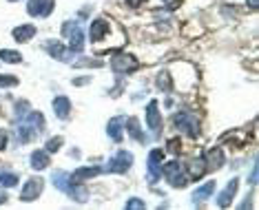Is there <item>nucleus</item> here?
<instances>
[{
    "label": "nucleus",
    "instance_id": "obj_19",
    "mask_svg": "<svg viewBox=\"0 0 259 210\" xmlns=\"http://www.w3.org/2000/svg\"><path fill=\"white\" fill-rule=\"evenodd\" d=\"M47 51H49V54L54 56L56 60H60V62H67V60H69V54H71V51L64 49L60 42H51V44H47Z\"/></svg>",
    "mask_w": 259,
    "mask_h": 210
},
{
    "label": "nucleus",
    "instance_id": "obj_14",
    "mask_svg": "<svg viewBox=\"0 0 259 210\" xmlns=\"http://www.w3.org/2000/svg\"><path fill=\"white\" fill-rule=\"evenodd\" d=\"M237 186H239V179H231V184H228L226 188L220 192V197H217V206L226 208L228 203H231V199L235 197V192H237Z\"/></svg>",
    "mask_w": 259,
    "mask_h": 210
},
{
    "label": "nucleus",
    "instance_id": "obj_29",
    "mask_svg": "<svg viewBox=\"0 0 259 210\" xmlns=\"http://www.w3.org/2000/svg\"><path fill=\"white\" fill-rule=\"evenodd\" d=\"M75 67H102V62L100 60H78Z\"/></svg>",
    "mask_w": 259,
    "mask_h": 210
},
{
    "label": "nucleus",
    "instance_id": "obj_36",
    "mask_svg": "<svg viewBox=\"0 0 259 210\" xmlns=\"http://www.w3.org/2000/svg\"><path fill=\"white\" fill-rule=\"evenodd\" d=\"M11 3H16V0H11Z\"/></svg>",
    "mask_w": 259,
    "mask_h": 210
},
{
    "label": "nucleus",
    "instance_id": "obj_35",
    "mask_svg": "<svg viewBox=\"0 0 259 210\" xmlns=\"http://www.w3.org/2000/svg\"><path fill=\"white\" fill-rule=\"evenodd\" d=\"M5 199H7V195H5V192L0 190V203H5Z\"/></svg>",
    "mask_w": 259,
    "mask_h": 210
},
{
    "label": "nucleus",
    "instance_id": "obj_20",
    "mask_svg": "<svg viewBox=\"0 0 259 210\" xmlns=\"http://www.w3.org/2000/svg\"><path fill=\"white\" fill-rule=\"evenodd\" d=\"M31 166L36 168V171H42V168L49 166V155L45 153V150H33L31 153Z\"/></svg>",
    "mask_w": 259,
    "mask_h": 210
},
{
    "label": "nucleus",
    "instance_id": "obj_10",
    "mask_svg": "<svg viewBox=\"0 0 259 210\" xmlns=\"http://www.w3.org/2000/svg\"><path fill=\"white\" fill-rule=\"evenodd\" d=\"M146 124H149L151 131H160L162 128V118H160V104L155 100L149 102V107H146Z\"/></svg>",
    "mask_w": 259,
    "mask_h": 210
},
{
    "label": "nucleus",
    "instance_id": "obj_16",
    "mask_svg": "<svg viewBox=\"0 0 259 210\" xmlns=\"http://www.w3.org/2000/svg\"><path fill=\"white\" fill-rule=\"evenodd\" d=\"M122 126H124V118H113L107 124V133L113 142H122Z\"/></svg>",
    "mask_w": 259,
    "mask_h": 210
},
{
    "label": "nucleus",
    "instance_id": "obj_9",
    "mask_svg": "<svg viewBox=\"0 0 259 210\" xmlns=\"http://www.w3.org/2000/svg\"><path fill=\"white\" fill-rule=\"evenodd\" d=\"M42 179L40 177H31L29 182L25 184V188H22L20 192V199L22 201H33L36 197H40V192H42Z\"/></svg>",
    "mask_w": 259,
    "mask_h": 210
},
{
    "label": "nucleus",
    "instance_id": "obj_28",
    "mask_svg": "<svg viewBox=\"0 0 259 210\" xmlns=\"http://www.w3.org/2000/svg\"><path fill=\"white\" fill-rule=\"evenodd\" d=\"M135 208H144V201L138 199V197H133L131 201H126V210H135Z\"/></svg>",
    "mask_w": 259,
    "mask_h": 210
},
{
    "label": "nucleus",
    "instance_id": "obj_12",
    "mask_svg": "<svg viewBox=\"0 0 259 210\" xmlns=\"http://www.w3.org/2000/svg\"><path fill=\"white\" fill-rule=\"evenodd\" d=\"M102 173V168H98V166H82V168H78L75 173H71L69 177H71V182H75V184H82V182H87V179H91V177H96V175H100Z\"/></svg>",
    "mask_w": 259,
    "mask_h": 210
},
{
    "label": "nucleus",
    "instance_id": "obj_17",
    "mask_svg": "<svg viewBox=\"0 0 259 210\" xmlns=\"http://www.w3.org/2000/svg\"><path fill=\"white\" fill-rule=\"evenodd\" d=\"M33 36H36V27L33 25H20L14 29V38L18 40V42H29Z\"/></svg>",
    "mask_w": 259,
    "mask_h": 210
},
{
    "label": "nucleus",
    "instance_id": "obj_31",
    "mask_svg": "<svg viewBox=\"0 0 259 210\" xmlns=\"http://www.w3.org/2000/svg\"><path fill=\"white\" fill-rule=\"evenodd\" d=\"M5 146H7V135H5V133L0 131V150H3Z\"/></svg>",
    "mask_w": 259,
    "mask_h": 210
},
{
    "label": "nucleus",
    "instance_id": "obj_32",
    "mask_svg": "<svg viewBox=\"0 0 259 210\" xmlns=\"http://www.w3.org/2000/svg\"><path fill=\"white\" fill-rule=\"evenodd\" d=\"M250 184H257V164L252 166V175H250Z\"/></svg>",
    "mask_w": 259,
    "mask_h": 210
},
{
    "label": "nucleus",
    "instance_id": "obj_7",
    "mask_svg": "<svg viewBox=\"0 0 259 210\" xmlns=\"http://www.w3.org/2000/svg\"><path fill=\"white\" fill-rule=\"evenodd\" d=\"M111 67H113V71H117V73H128V71H135V69L140 67V62L135 60L133 56L120 54L111 60Z\"/></svg>",
    "mask_w": 259,
    "mask_h": 210
},
{
    "label": "nucleus",
    "instance_id": "obj_27",
    "mask_svg": "<svg viewBox=\"0 0 259 210\" xmlns=\"http://www.w3.org/2000/svg\"><path fill=\"white\" fill-rule=\"evenodd\" d=\"M60 144H62V137H51L49 142H47V150H49V153H56V150L60 148Z\"/></svg>",
    "mask_w": 259,
    "mask_h": 210
},
{
    "label": "nucleus",
    "instance_id": "obj_23",
    "mask_svg": "<svg viewBox=\"0 0 259 210\" xmlns=\"http://www.w3.org/2000/svg\"><path fill=\"white\" fill-rule=\"evenodd\" d=\"M0 60L3 62H9V64H16L22 60V56L18 51H11V49H0Z\"/></svg>",
    "mask_w": 259,
    "mask_h": 210
},
{
    "label": "nucleus",
    "instance_id": "obj_6",
    "mask_svg": "<svg viewBox=\"0 0 259 210\" xmlns=\"http://www.w3.org/2000/svg\"><path fill=\"white\" fill-rule=\"evenodd\" d=\"M111 25H113V20H109V18H96L91 22V29H89V38H91V42H100V40H104L107 38V33H109V29Z\"/></svg>",
    "mask_w": 259,
    "mask_h": 210
},
{
    "label": "nucleus",
    "instance_id": "obj_4",
    "mask_svg": "<svg viewBox=\"0 0 259 210\" xmlns=\"http://www.w3.org/2000/svg\"><path fill=\"white\" fill-rule=\"evenodd\" d=\"M162 173L166 175V182L170 186H175V188H184L186 182H188V175L180 162H168V164L162 168Z\"/></svg>",
    "mask_w": 259,
    "mask_h": 210
},
{
    "label": "nucleus",
    "instance_id": "obj_18",
    "mask_svg": "<svg viewBox=\"0 0 259 210\" xmlns=\"http://www.w3.org/2000/svg\"><path fill=\"white\" fill-rule=\"evenodd\" d=\"M215 182H206L204 186H199V188H195V192H193V201H206L210 195H213V190H215Z\"/></svg>",
    "mask_w": 259,
    "mask_h": 210
},
{
    "label": "nucleus",
    "instance_id": "obj_25",
    "mask_svg": "<svg viewBox=\"0 0 259 210\" xmlns=\"http://www.w3.org/2000/svg\"><path fill=\"white\" fill-rule=\"evenodd\" d=\"M155 84H157V89H162V91H170V75L166 71H162L160 75H157Z\"/></svg>",
    "mask_w": 259,
    "mask_h": 210
},
{
    "label": "nucleus",
    "instance_id": "obj_1",
    "mask_svg": "<svg viewBox=\"0 0 259 210\" xmlns=\"http://www.w3.org/2000/svg\"><path fill=\"white\" fill-rule=\"evenodd\" d=\"M54 186L58 190H62L67 197H71V199L75 201H87V197H89V192H87V188H82L80 184L71 182V177H69L67 173L58 171L54 173Z\"/></svg>",
    "mask_w": 259,
    "mask_h": 210
},
{
    "label": "nucleus",
    "instance_id": "obj_11",
    "mask_svg": "<svg viewBox=\"0 0 259 210\" xmlns=\"http://www.w3.org/2000/svg\"><path fill=\"white\" fill-rule=\"evenodd\" d=\"M162 160H164V153H162L160 148L151 150V155H149V179H151V184H153V179L160 177V173H162Z\"/></svg>",
    "mask_w": 259,
    "mask_h": 210
},
{
    "label": "nucleus",
    "instance_id": "obj_33",
    "mask_svg": "<svg viewBox=\"0 0 259 210\" xmlns=\"http://www.w3.org/2000/svg\"><path fill=\"white\" fill-rule=\"evenodd\" d=\"M126 3H128V5H131V7H140V5H142V3H144V0H126Z\"/></svg>",
    "mask_w": 259,
    "mask_h": 210
},
{
    "label": "nucleus",
    "instance_id": "obj_3",
    "mask_svg": "<svg viewBox=\"0 0 259 210\" xmlns=\"http://www.w3.org/2000/svg\"><path fill=\"white\" fill-rule=\"evenodd\" d=\"M173 124L180 128L182 133H186L188 137H197L199 133V122L195 118V113H191V111H182L173 118Z\"/></svg>",
    "mask_w": 259,
    "mask_h": 210
},
{
    "label": "nucleus",
    "instance_id": "obj_15",
    "mask_svg": "<svg viewBox=\"0 0 259 210\" xmlns=\"http://www.w3.org/2000/svg\"><path fill=\"white\" fill-rule=\"evenodd\" d=\"M54 111H56V115L60 120H67L69 113H71V102H69V97L58 95L56 100H54Z\"/></svg>",
    "mask_w": 259,
    "mask_h": 210
},
{
    "label": "nucleus",
    "instance_id": "obj_30",
    "mask_svg": "<svg viewBox=\"0 0 259 210\" xmlns=\"http://www.w3.org/2000/svg\"><path fill=\"white\" fill-rule=\"evenodd\" d=\"M168 150H170V153H178V150H180V139H170V142H168Z\"/></svg>",
    "mask_w": 259,
    "mask_h": 210
},
{
    "label": "nucleus",
    "instance_id": "obj_26",
    "mask_svg": "<svg viewBox=\"0 0 259 210\" xmlns=\"http://www.w3.org/2000/svg\"><path fill=\"white\" fill-rule=\"evenodd\" d=\"M16 84H18V78H16V75L0 73V86H16Z\"/></svg>",
    "mask_w": 259,
    "mask_h": 210
},
{
    "label": "nucleus",
    "instance_id": "obj_2",
    "mask_svg": "<svg viewBox=\"0 0 259 210\" xmlns=\"http://www.w3.org/2000/svg\"><path fill=\"white\" fill-rule=\"evenodd\" d=\"M62 33L67 38L69 51H82V46H84V33H82L80 22H64Z\"/></svg>",
    "mask_w": 259,
    "mask_h": 210
},
{
    "label": "nucleus",
    "instance_id": "obj_34",
    "mask_svg": "<svg viewBox=\"0 0 259 210\" xmlns=\"http://www.w3.org/2000/svg\"><path fill=\"white\" fill-rule=\"evenodd\" d=\"M246 3H248L252 9H257V7H259V0H246Z\"/></svg>",
    "mask_w": 259,
    "mask_h": 210
},
{
    "label": "nucleus",
    "instance_id": "obj_24",
    "mask_svg": "<svg viewBox=\"0 0 259 210\" xmlns=\"http://www.w3.org/2000/svg\"><path fill=\"white\" fill-rule=\"evenodd\" d=\"M0 184L7 186V188H11V186L18 184V175H16V173H0Z\"/></svg>",
    "mask_w": 259,
    "mask_h": 210
},
{
    "label": "nucleus",
    "instance_id": "obj_21",
    "mask_svg": "<svg viewBox=\"0 0 259 210\" xmlns=\"http://www.w3.org/2000/svg\"><path fill=\"white\" fill-rule=\"evenodd\" d=\"M206 168H208V166H206V162L202 160V157H197V160H193L191 166H188V175H191L193 179H199L206 173Z\"/></svg>",
    "mask_w": 259,
    "mask_h": 210
},
{
    "label": "nucleus",
    "instance_id": "obj_13",
    "mask_svg": "<svg viewBox=\"0 0 259 210\" xmlns=\"http://www.w3.org/2000/svg\"><path fill=\"white\" fill-rule=\"evenodd\" d=\"M204 162H206V166H208V168H220V166H224V153H222V148L220 146L208 148L204 153Z\"/></svg>",
    "mask_w": 259,
    "mask_h": 210
},
{
    "label": "nucleus",
    "instance_id": "obj_37",
    "mask_svg": "<svg viewBox=\"0 0 259 210\" xmlns=\"http://www.w3.org/2000/svg\"><path fill=\"white\" fill-rule=\"evenodd\" d=\"M166 3H170V0H166Z\"/></svg>",
    "mask_w": 259,
    "mask_h": 210
},
{
    "label": "nucleus",
    "instance_id": "obj_22",
    "mask_svg": "<svg viewBox=\"0 0 259 210\" xmlns=\"http://www.w3.org/2000/svg\"><path fill=\"white\" fill-rule=\"evenodd\" d=\"M126 126H128V135H131L135 142H146V137H144V133L140 131V124H138V120H128L126 122Z\"/></svg>",
    "mask_w": 259,
    "mask_h": 210
},
{
    "label": "nucleus",
    "instance_id": "obj_5",
    "mask_svg": "<svg viewBox=\"0 0 259 210\" xmlns=\"http://www.w3.org/2000/svg\"><path fill=\"white\" fill-rule=\"evenodd\" d=\"M133 164V155L128 150H117V153L109 160L107 164V171L109 173H126Z\"/></svg>",
    "mask_w": 259,
    "mask_h": 210
},
{
    "label": "nucleus",
    "instance_id": "obj_8",
    "mask_svg": "<svg viewBox=\"0 0 259 210\" xmlns=\"http://www.w3.org/2000/svg\"><path fill=\"white\" fill-rule=\"evenodd\" d=\"M29 16H36V18H45L54 11V0H29L27 5Z\"/></svg>",
    "mask_w": 259,
    "mask_h": 210
}]
</instances>
